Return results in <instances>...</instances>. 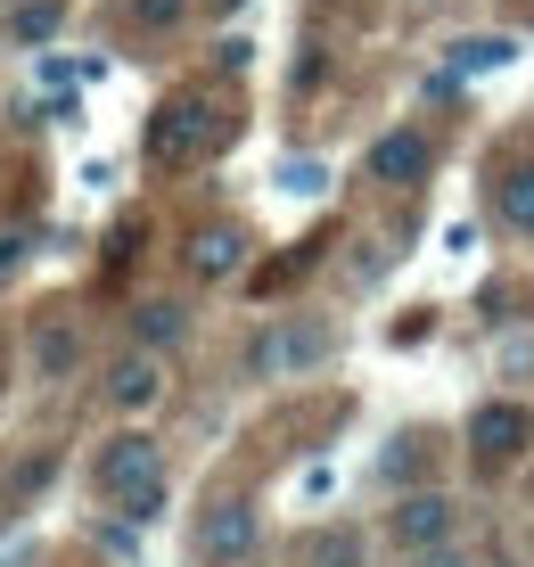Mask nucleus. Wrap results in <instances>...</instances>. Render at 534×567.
I'll use <instances>...</instances> for the list:
<instances>
[{"instance_id":"f03ea898","label":"nucleus","mask_w":534,"mask_h":567,"mask_svg":"<svg viewBox=\"0 0 534 567\" xmlns=\"http://www.w3.org/2000/svg\"><path fill=\"white\" fill-rule=\"evenodd\" d=\"M148 485H165V453H156L148 427H124V436H107L91 453V494H107L115 511H124L132 494H148Z\"/></svg>"},{"instance_id":"9d476101","label":"nucleus","mask_w":534,"mask_h":567,"mask_svg":"<svg viewBox=\"0 0 534 567\" xmlns=\"http://www.w3.org/2000/svg\"><path fill=\"white\" fill-rule=\"evenodd\" d=\"M74 362H83V329L74 321H42L25 338V379H74Z\"/></svg>"},{"instance_id":"f257e3e1","label":"nucleus","mask_w":534,"mask_h":567,"mask_svg":"<svg viewBox=\"0 0 534 567\" xmlns=\"http://www.w3.org/2000/svg\"><path fill=\"white\" fill-rule=\"evenodd\" d=\"M230 141V115L206 100V91H173L165 107L148 115V165H165V173H182L197 165V156H214Z\"/></svg>"},{"instance_id":"9b49d317","label":"nucleus","mask_w":534,"mask_h":567,"mask_svg":"<svg viewBox=\"0 0 534 567\" xmlns=\"http://www.w3.org/2000/svg\"><path fill=\"white\" fill-rule=\"evenodd\" d=\"M132 329H141V354H173V346L189 338V312L165 305V297H148L141 312H132Z\"/></svg>"},{"instance_id":"6ab92c4d","label":"nucleus","mask_w":534,"mask_h":567,"mask_svg":"<svg viewBox=\"0 0 534 567\" xmlns=\"http://www.w3.org/2000/svg\"><path fill=\"white\" fill-rule=\"evenodd\" d=\"M214 9H239V0H214Z\"/></svg>"},{"instance_id":"dca6fc26","label":"nucleus","mask_w":534,"mask_h":567,"mask_svg":"<svg viewBox=\"0 0 534 567\" xmlns=\"http://www.w3.org/2000/svg\"><path fill=\"white\" fill-rule=\"evenodd\" d=\"M58 33V0H33V9H17V42H50Z\"/></svg>"},{"instance_id":"7ed1b4c3","label":"nucleus","mask_w":534,"mask_h":567,"mask_svg":"<svg viewBox=\"0 0 534 567\" xmlns=\"http://www.w3.org/2000/svg\"><path fill=\"white\" fill-rule=\"evenodd\" d=\"M255 543H264V518H255L247 494H223L206 518H197V559L206 567H247Z\"/></svg>"},{"instance_id":"6e6552de","label":"nucleus","mask_w":534,"mask_h":567,"mask_svg":"<svg viewBox=\"0 0 534 567\" xmlns=\"http://www.w3.org/2000/svg\"><path fill=\"white\" fill-rule=\"evenodd\" d=\"M107 403L115 412H156L165 403V354H141V346L115 354L107 362Z\"/></svg>"},{"instance_id":"4468645a","label":"nucleus","mask_w":534,"mask_h":567,"mask_svg":"<svg viewBox=\"0 0 534 567\" xmlns=\"http://www.w3.org/2000/svg\"><path fill=\"white\" fill-rule=\"evenodd\" d=\"M510 50H518L510 33H477V42H461V50H452V66H469V74H477V66H502Z\"/></svg>"},{"instance_id":"423d86ee","label":"nucleus","mask_w":534,"mask_h":567,"mask_svg":"<svg viewBox=\"0 0 534 567\" xmlns=\"http://www.w3.org/2000/svg\"><path fill=\"white\" fill-rule=\"evenodd\" d=\"M452 526H461L452 494H403V502H394V518H387V535L403 543L411 559H428V551H444V543H452Z\"/></svg>"},{"instance_id":"f8f14e48","label":"nucleus","mask_w":534,"mask_h":567,"mask_svg":"<svg viewBox=\"0 0 534 567\" xmlns=\"http://www.w3.org/2000/svg\"><path fill=\"white\" fill-rule=\"evenodd\" d=\"M493 214H502L510 230H534V165H510L502 182H493Z\"/></svg>"},{"instance_id":"2eb2a0df","label":"nucleus","mask_w":534,"mask_h":567,"mask_svg":"<svg viewBox=\"0 0 534 567\" xmlns=\"http://www.w3.org/2000/svg\"><path fill=\"white\" fill-rule=\"evenodd\" d=\"M189 17V0H132V25L141 33H165V25H182Z\"/></svg>"},{"instance_id":"20e7f679","label":"nucleus","mask_w":534,"mask_h":567,"mask_svg":"<svg viewBox=\"0 0 534 567\" xmlns=\"http://www.w3.org/2000/svg\"><path fill=\"white\" fill-rule=\"evenodd\" d=\"M321 354H329L321 321H280V329H264V338L247 346V370H255V379H288V370H312Z\"/></svg>"},{"instance_id":"ddd939ff","label":"nucleus","mask_w":534,"mask_h":567,"mask_svg":"<svg viewBox=\"0 0 534 567\" xmlns=\"http://www.w3.org/2000/svg\"><path fill=\"white\" fill-rule=\"evenodd\" d=\"M305 567H362V535H346V526H329V535H312Z\"/></svg>"},{"instance_id":"a211bd4d","label":"nucleus","mask_w":534,"mask_h":567,"mask_svg":"<svg viewBox=\"0 0 534 567\" xmlns=\"http://www.w3.org/2000/svg\"><path fill=\"white\" fill-rule=\"evenodd\" d=\"M420 567H461V551H452V543H444V551H428Z\"/></svg>"},{"instance_id":"39448f33","label":"nucleus","mask_w":534,"mask_h":567,"mask_svg":"<svg viewBox=\"0 0 534 567\" xmlns=\"http://www.w3.org/2000/svg\"><path fill=\"white\" fill-rule=\"evenodd\" d=\"M428 165H437V148H428V132H411V124L379 132V141H370V156H362V173H370L379 189H420Z\"/></svg>"},{"instance_id":"0eeeda50","label":"nucleus","mask_w":534,"mask_h":567,"mask_svg":"<svg viewBox=\"0 0 534 567\" xmlns=\"http://www.w3.org/2000/svg\"><path fill=\"white\" fill-rule=\"evenodd\" d=\"M526 436H534V420H526V403H485L477 420H469V453H477L485 468H502V461H518L526 453Z\"/></svg>"},{"instance_id":"f3484780","label":"nucleus","mask_w":534,"mask_h":567,"mask_svg":"<svg viewBox=\"0 0 534 567\" xmlns=\"http://www.w3.org/2000/svg\"><path fill=\"white\" fill-rule=\"evenodd\" d=\"M25 264V230H0V271H17Z\"/></svg>"},{"instance_id":"1a4fd4ad","label":"nucleus","mask_w":534,"mask_h":567,"mask_svg":"<svg viewBox=\"0 0 534 567\" xmlns=\"http://www.w3.org/2000/svg\"><path fill=\"white\" fill-rule=\"evenodd\" d=\"M182 264H189V280H230V271H247V230H239V223H206V230H189Z\"/></svg>"}]
</instances>
